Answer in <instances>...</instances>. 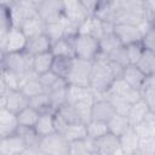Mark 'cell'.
Instances as JSON below:
<instances>
[{
    "instance_id": "cell-49",
    "label": "cell",
    "mask_w": 155,
    "mask_h": 155,
    "mask_svg": "<svg viewBox=\"0 0 155 155\" xmlns=\"http://www.w3.org/2000/svg\"><path fill=\"white\" fill-rule=\"evenodd\" d=\"M8 93V90L4 82V79H2V75H1V71H0V96H6Z\"/></svg>"
},
{
    "instance_id": "cell-16",
    "label": "cell",
    "mask_w": 155,
    "mask_h": 155,
    "mask_svg": "<svg viewBox=\"0 0 155 155\" xmlns=\"http://www.w3.org/2000/svg\"><path fill=\"white\" fill-rule=\"evenodd\" d=\"M121 79L132 88L139 91V88L142 87L144 80L147 79V76L136 67V65H127L124 68L122 74H121Z\"/></svg>"
},
{
    "instance_id": "cell-34",
    "label": "cell",
    "mask_w": 155,
    "mask_h": 155,
    "mask_svg": "<svg viewBox=\"0 0 155 155\" xmlns=\"http://www.w3.org/2000/svg\"><path fill=\"white\" fill-rule=\"evenodd\" d=\"M16 133L21 137V139L24 142L27 148H35L39 149V143H40V137L35 132L33 127H22L18 126Z\"/></svg>"
},
{
    "instance_id": "cell-32",
    "label": "cell",
    "mask_w": 155,
    "mask_h": 155,
    "mask_svg": "<svg viewBox=\"0 0 155 155\" xmlns=\"http://www.w3.org/2000/svg\"><path fill=\"white\" fill-rule=\"evenodd\" d=\"M52 62H53V56H52L51 52L40 53V54H36V56L33 57L31 68L35 71V74L42 75V74L51 70Z\"/></svg>"
},
{
    "instance_id": "cell-27",
    "label": "cell",
    "mask_w": 155,
    "mask_h": 155,
    "mask_svg": "<svg viewBox=\"0 0 155 155\" xmlns=\"http://www.w3.org/2000/svg\"><path fill=\"white\" fill-rule=\"evenodd\" d=\"M138 143H139V138L134 133L132 127L119 137L120 149L122 150L124 155H132L136 150H138Z\"/></svg>"
},
{
    "instance_id": "cell-4",
    "label": "cell",
    "mask_w": 155,
    "mask_h": 155,
    "mask_svg": "<svg viewBox=\"0 0 155 155\" xmlns=\"http://www.w3.org/2000/svg\"><path fill=\"white\" fill-rule=\"evenodd\" d=\"M69 142L63 137L62 133L53 132L48 136L40 138L39 150L48 155H68Z\"/></svg>"
},
{
    "instance_id": "cell-47",
    "label": "cell",
    "mask_w": 155,
    "mask_h": 155,
    "mask_svg": "<svg viewBox=\"0 0 155 155\" xmlns=\"http://www.w3.org/2000/svg\"><path fill=\"white\" fill-rule=\"evenodd\" d=\"M143 11L144 17L148 22L155 24V1L154 0H143Z\"/></svg>"
},
{
    "instance_id": "cell-1",
    "label": "cell",
    "mask_w": 155,
    "mask_h": 155,
    "mask_svg": "<svg viewBox=\"0 0 155 155\" xmlns=\"http://www.w3.org/2000/svg\"><path fill=\"white\" fill-rule=\"evenodd\" d=\"M71 41L74 48V57L78 59L92 62L99 53V42L92 36L75 34L71 38Z\"/></svg>"
},
{
    "instance_id": "cell-52",
    "label": "cell",
    "mask_w": 155,
    "mask_h": 155,
    "mask_svg": "<svg viewBox=\"0 0 155 155\" xmlns=\"http://www.w3.org/2000/svg\"><path fill=\"white\" fill-rule=\"evenodd\" d=\"M132 155H155V154H149V153H145V151H142V150H136Z\"/></svg>"
},
{
    "instance_id": "cell-41",
    "label": "cell",
    "mask_w": 155,
    "mask_h": 155,
    "mask_svg": "<svg viewBox=\"0 0 155 155\" xmlns=\"http://www.w3.org/2000/svg\"><path fill=\"white\" fill-rule=\"evenodd\" d=\"M107 56H108L109 61H111L113 63H115V64H117V65H120V67H122V68L130 65V64H128V58H127L126 47L122 46V45L119 46V47H116L115 50H113V51H111L109 54H107Z\"/></svg>"
},
{
    "instance_id": "cell-48",
    "label": "cell",
    "mask_w": 155,
    "mask_h": 155,
    "mask_svg": "<svg viewBox=\"0 0 155 155\" xmlns=\"http://www.w3.org/2000/svg\"><path fill=\"white\" fill-rule=\"evenodd\" d=\"M138 149L149 154H155V137H148L139 139Z\"/></svg>"
},
{
    "instance_id": "cell-30",
    "label": "cell",
    "mask_w": 155,
    "mask_h": 155,
    "mask_svg": "<svg viewBox=\"0 0 155 155\" xmlns=\"http://www.w3.org/2000/svg\"><path fill=\"white\" fill-rule=\"evenodd\" d=\"M93 147L97 153H108V151H114L120 148L119 144V138L113 136L111 133H107L102 136L101 138L93 140Z\"/></svg>"
},
{
    "instance_id": "cell-36",
    "label": "cell",
    "mask_w": 155,
    "mask_h": 155,
    "mask_svg": "<svg viewBox=\"0 0 155 155\" xmlns=\"http://www.w3.org/2000/svg\"><path fill=\"white\" fill-rule=\"evenodd\" d=\"M102 97H104L111 104V107L114 108V110H115L116 114H120V115H125L126 116V114H127V111H128V109L131 107V103L128 101H126L121 96H117V94L111 93V92H107Z\"/></svg>"
},
{
    "instance_id": "cell-28",
    "label": "cell",
    "mask_w": 155,
    "mask_h": 155,
    "mask_svg": "<svg viewBox=\"0 0 155 155\" xmlns=\"http://www.w3.org/2000/svg\"><path fill=\"white\" fill-rule=\"evenodd\" d=\"M74 58H68V57H53V62L51 65V70L54 75L58 78L67 80L68 75L70 74L71 67H73Z\"/></svg>"
},
{
    "instance_id": "cell-5",
    "label": "cell",
    "mask_w": 155,
    "mask_h": 155,
    "mask_svg": "<svg viewBox=\"0 0 155 155\" xmlns=\"http://www.w3.org/2000/svg\"><path fill=\"white\" fill-rule=\"evenodd\" d=\"M38 16L45 24L56 23L63 19V1L38 0Z\"/></svg>"
},
{
    "instance_id": "cell-8",
    "label": "cell",
    "mask_w": 155,
    "mask_h": 155,
    "mask_svg": "<svg viewBox=\"0 0 155 155\" xmlns=\"http://www.w3.org/2000/svg\"><path fill=\"white\" fill-rule=\"evenodd\" d=\"M114 34L119 39L122 46H127L134 42H139L142 39V33L138 27L127 24H114Z\"/></svg>"
},
{
    "instance_id": "cell-26",
    "label": "cell",
    "mask_w": 155,
    "mask_h": 155,
    "mask_svg": "<svg viewBox=\"0 0 155 155\" xmlns=\"http://www.w3.org/2000/svg\"><path fill=\"white\" fill-rule=\"evenodd\" d=\"M107 126H108L109 133H111L113 136H115L117 138L131 128V124H130L128 119L125 115H120V114H115L107 122Z\"/></svg>"
},
{
    "instance_id": "cell-18",
    "label": "cell",
    "mask_w": 155,
    "mask_h": 155,
    "mask_svg": "<svg viewBox=\"0 0 155 155\" xmlns=\"http://www.w3.org/2000/svg\"><path fill=\"white\" fill-rule=\"evenodd\" d=\"M132 130L139 139L155 137V111H149L142 122L132 126Z\"/></svg>"
},
{
    "instance_id": "cell-39",
    "label": "cell",
    "mask_w": 155,
    "mask_h": 155,
    "mask_svg": "<svg viewBox=\"0 0 155 155\" xmlns=\"http://www.w3.org/2000/svg\"><path fill=\"white\" fill-rule=\"evenodd\" d=\"M67 125H70V124H76V122H81L80 119H79V115L75 110V108L69 104V103H65L63 104L62 107H59L56 111H54Z\"/></svg>"
},
{
    "instance_id": "cell-37",
    "label": "cell",
    "mask_w": 155,
    "mask_h": 155,
    "mask_svg": "<svg viewBox=\"0 0 155 155\" xmlns=\"http://www.w3.org/2000/svg\"><path fill=\"white\" fill-rule=\"evenodd\" d=\"M92 151H94L93 140L86 138L84 140L70 143L68 155H91Z\"/></svg>"
},
{
    "instance_id": "cell-17",
    "label": "cell",
    "mask_w": 155,
    "mask_h": 155,
    "mask_svg": "<svg viewBox=\"0 0 155 155\" xmlns=\"http://www.w3.org/2000/svg\"><path fill=\"white\" fill-rule=\"evenodd\" d=\"M29 105V98L19 90L10 91L6 94V109L13 114L19 113L22 109Z\"/></svg>"
},
{
    "instance_id": "cell-43",
    "label": "cell",
    "mask_w": 155,
    "mask_h": 155,
    "mask_svg": "<svg viewBox=\"0 0 155 155\" xmlns=\"http://www.w3.org/2000/svg\"><path fill=\"white\" fill-rule=\"evenodd\" d=\"M67 87L68 86L62 87V88H58V90L52 91V92L48 93L53 111H56L59 107H62L63 104L67 103Z\"/></svg>"
},
{
    "instance_id": "cell-9",
    "label": "cell",
    "mask_w": 155,
    "mask_h": 155,
    "mask_svg": "<svg viewBox=\"0 0 155 155\" xmlns=\"http://www.w3.org/2000/svg\"><path fill=\"white\" fill-rule=\"evenodd\" d=\"M115 114L114 108L104 97H98L94 99L91 108V120L108 122Z\"/></svg>"
},
{
    "instance_id": "cell-23",
    "label": "cell",
    "mask_w": 155,
    "mask_h": 155,
    "mask_svg": "<svg viewBox=\"0 0 155 155\" xmlns=\"http://www.w3.org/2000/svg\"><path fill=\"white\" fill-rule=\"evenodd\" d=\"M71 38H63V39H59L57 41H53L51 44V50H50L52 56L53 57L75 58L74 57V48H73Z\"/></svg>"
},
{
    "instance_id": "cell-14",
    "label": "cell",
    "mask_w": 155,
    "mask_h": 155,
    "mask_svg": "<svg viewBox=\"0 0 155 155\" xmlns=\"http://www.w3.org/2000/svg\"><path fill=\"white\" fill-rule=\"evenodd\" d=\"M51 44H52L51 40L45 34H40V35L27 39V45H25L24 52H27L31 57H34L36 54H40V53L50 52Z\"/></svg>"
},
{
    "instance_id": "cell-42",
    "label": "cell",
    "mask_w": 155,
    "mask_h": 155,
    "mask_svg": "<svg viewBox=\"0 0 155 155\" xmlns=\"http://www.w3.org/2000/svg\"><path fill=\"white\" fill-rule=\"evenodd\" d=\"M12 28V19L7 1H0V30L8 31Z\"/></svg>"
},
{
    "instance_id": "cell-3",
    "label": "cell",
    "mask_w": 155,
    "mask_h": 155,
    "mask_svg": "<svg viewBox=\"0 0 155 155\" xmlns=\"http://www.w3.org/2000/svg\"><path fill=\"white\" fill-rule=\"evenodd\" d=\"M91 15L86 10L82 0H68L63 1V18L76 29L80 24Z\"/></svg>"
},
{
    "instance_id": "cell-40",
    "label": "cell",
    "mask_w": 155,
    "mask_h": 155,
    "mask_svg": "<svg viewBox=\"0 0 155 155\" xmlns=\"http://www.w3.org/2000/svg\"><path fill=\"white\" fill-rule=\"evenodd\" d=\"M98 42H99V52H102L104 54H109L113 50L121 46V44H120L119 39L115 36L114 31L111 34H107V35L102 36L98 40Z\"/></svg>"
},
{
    "instance_id": "cell-44",
    "label": "cell",
    "mask_w": 155,
    "mask_h": 155,
    "mask_svg": "<svg viewBox=\"0 0 155 155\" xmlns=\"http://www.w3.org/2000/svg\"><path fill=\"white\" fill-rule=\"evenodd\" d=\"M125 47H126V52H127L128 64L130 65H134L138 62V59L140 58V56H142V53L144 51V47L142 46L140 41L139 42L131 44V45H127Z\"/></svg>"
},
{
    "instance_id": "cell-38",
    "label": "cell",
    "mask_w": 155,
    "mask_h": 155,
    "mask_svg": "<svg viewBox=\"0 0 155 155\" xmlns=\"http://www.w3.org/2000/svg\"><path fill=\"white\" fill-rule=\"evenodd\" d=\"M86 133H87V138L91 140H96V139L101 138L102 136L109 133L107 122L91 120L90 122L86 124Z\"/></svg>"
},
{
    "instance_id": "cell-10",
    "label": "cell",
    "mask_w": 155,
    "mask_h": 155,
    "mask_svg": "<svg viewBox=\"0 0 155 155\" xmlns=\"http://www.w3.org/2000/svg\"><path fill=\"white\" fill-rule=\"evenodd\" d=\"M96 96L93 91L87 86H74L68 85L67 87V103L76 104L81 102H93Z\"/></svg>"
},
{
    "instance_id": "cell-45",
    "label": "cell",
    "mask_w": 155,
    "mask_h": 155,
    "mask_svg": "<svg viewBox=\"0 0 155 155\" xmlns=\"http://www.w3.org/2000/svg\"><path fill=\"white\" fill-rule=\"evenodd\" d=\"M0 71H1L4 82H5L8 92L19 90V85H21V80H22L21 76H18V75H16V74H13L11 71H7L5 69H0Z\"/></svg>"
},
{
    "instance_id": "cell-12",
    "label": "cell",
    "mask_w": 155,
    "mask_h": 155,
    "mask_svg": "<svg viewBox=\"0 0 155 155\" xmlns=\"http://www.w3.org/2000/svg\"><path fill=\"white\" fill-rule=\"evenodd\" d=\"M25 149L24 142L17 133L2 137L0 140V155H18Z\"/></svg>"
},
{
    "instance_id": "cell-21",
    "label": "cell",
    "mask_w": 155,
    "mask_h": 155,
    "mask_svg": "<svg viewBox=\"0 0 155 155\" xmlns=\"http://www.w3.org/2000/svg\"><path fill=\"white\" fill-rule=\"evenodd\" d=\"M154 79H155V75L147 76L142 87L139 88L140 99L153 111H155V80Z\"/></svg>"
},
{
    "instance_id": "cell-51",
    "label": "cell",
    "mask_w": 155,
    "mask_h": 155,
    "mask_svg": "<svg viewBox=\"0 0 155 155\" xmlns=\"http://www.w3.org/2000/svg\"><path fill=\"white\" fill-rule=\"evenodd\" d=\"M6 108V96H0V110Z\"/></svg>"
},
{
    "instance_id": "cell-22",
    "label": "cell",
    "mask_w": 155,
    "mask_h": 155,
    "mask_svg": "<svg viewBox=\"0 0 155 155\" xmlns=\"http://www.w3.org/2000/svg\"><path fill=\"white\" fill-rule=\"evenodd\" d=\"M149 111H153V110H150L149 107L142 99L132 103L130 109H128V111H127V114H126V117L128 119V121L131 124V127L137 125V124H139V122H142L145 119V115Z\"/></svg>"
},
{
    "instance_id": "cell-2",
    "label": "cell",
    "mask_w": 155,
    "mask_h": 155,
    "mask_svg": "<svg viewBox=\"0 0 155 155\" xmlns=\"http://www.w3.org/2000/svg\"><path fill=\"white\" fill-rule=\"evenodd\" d=\"M31 62L33 57L24 51L18 53H5L0 69H5L22 78L24 74L33 70Z\"/></svg>"
},
{
    "instance_id": "cell-33",
    "label": "cell",
    "mask_w": 155,
    "mask_h": 155,
    "mask_svg": "<svg viewBox=\"0 0 155 155\" xmlns=\"http://www.w3.org/2000/svg\"><path fill=\"white\" fill-rule=\"evenodd\" d=\"M39 115L40 113L38 110L28 105L27 108L22 109L19 113L16 114L17 124L18 126H22V127H34L39 119Z\"/></svg>"
},
{
    "instance_id": "cell-31",
    "label": "cell",
    "mask_w": 155,
    "mask_h": 155,
    "mask_svg": "<svg viewBox=\"0 0 155 155\" xmlns=\"http://www.w3.org/2000/svg\"><path fill=\"white\" fill-rule=\"evenodd\" d=\"M63 137L69 142H78V140H84L87 138L86 133V124L82 122H76V124H70L65 127L63 131Z\"/></svg>"
},
{
    "instance_id": "cell-55",
    "label": "cell",
    "mask_w": 155,
    "mask_h": 155,
    "mask_svg": "<svg viewBox=\"0 0 155 155\" xmlns=\"http://www.w3.org/2000/svg\"><path fill=\"white\" fill-rule=\"evenodd\" d=\"M91 155H98V153L94 150V151H92V153H91Z\"/></svg>"
},
{
    "instance_id": "cell-6",
    "label": "cell",
    "mask_w": 155,
    "mask_h": 155,
    "mask_svg": "<svg viewBox=\"0 0 155 155\" xmlns=\"http://www.w3.org/2000/svg\"><path fill=\"white\" fill-rule=\"evenodd\" d=\"M92 70V62L74 58L70 74L67 78L68 85L74 86H87L90 85V76Z\"/></svg>"
},
{
    "instance_id": "cell-46",
    "label": "cell",
    "mask_w": 155,
    "mask_h": 155,
    "mask_svg": "<svg viewBox=\"0 0 155 155\" xmlns=\"http://www.w3.org/2000/svg\"><path fill=\"white\" fill-rule=\"evenodd\" d=\"M140 44L144 47V50L154 51L155 52V25L148 29L140 39Z\"/></svg>"
},
{
    "instance_id": "cell-20",
    "label": "cell",
    "mask_w": 155,
    "mask_h": 155,
    "mask_svg": "<svg viewBox=\"0 0 155 155\" xmlns=\"http://www.w3.org/2000/svg\"><path fill=\"white\" fill-rule=\"evenodd\" d=\"M19 29L27 36V39H29V38L44 34V31H45V23L40 19L39 16H34V17L24 19L22 22V24L19 25Z\"/></svg>"
},
{
    "instance_id": "cell-35",
    "label": "cell",
    "mask_w": 155,
    "mask_h": 155,
    "mask_svg": "<svg viewBox=\"0 0 155 155\" xmlns=\"http://www.w3.org/2000/svg\"><path fill=\"white\" fill-rule=\"evenodd\" d=\"M29 107L34 108L40 114L41 113H54L52 109V105H51L50 96H48V93H45V92H41V93L31 97L29 99Z\"/></svg>"
},
{
    "instance_id": "cell-53",
    "label": "cell",
    "mask_w": 155,
    "mask_h": 155,
    "mask_svg": "<svg viewBox=\"0 0 155 155\" xmlns=\"http://www.w3.org/2000/svg\"><path fill=\"white\" fill-rule=\"evenodd\" d=\"M4 57H5V51H4L2 47H0V65H1V63H2Z\"/></svg>"
},
{
    "instance_id": "cell-54",
    "label": "cell",
    "mask_w": 155,
    "mask_h": 155,
    "mask_svg": "<svg viewBox=\"0 0 155 155\" xmlns=\"http://www.w3.org/2000/svg\"><path fill=\"white\" fill-rule=\"evenodd\" d=\"M36 155H48V154H46V153H44V151H41V150H38Z\"/></svg>"
},
{
    "instance_id": "cell-19",
    "label": "cell",
    "mask_w": 155,
    "mask_h": 155,
    "mask_svg": "<svg viewBox=\"0 0 155 155\" xmlns=\"http://www.w3.org/2000/svg\"><path fill=\"white\" fill-rule=\"evenodd\" d=\"M18 127L16 114L11 113L10 110L1 109L0 110V136L1 137H7L13 133H16Z\"/></svg>"
},
{
    "instance_id": "cell-56",
    "label": "cell",
    "mask_w": 155,
    "mask_h": 155,
    "mask_svg": "<svg viewBox=\"0 0 155 155\" xmlns=\"http://www.w3.org/2000/svg\"><path fill=\"white\" fill-rule=\"evenodd\" d=\"M1 138H2V137H1V136H0V140H1Z\"/></svg>"
},
{
    "instance_id": "cell-11",
    "label": "cell",
    "mask_w": 155,
    "mask_h": 155,
    "mask_svg": "<svg viewBox=\"0 0 155 155\" xmlns=\"http://www.w3.org/2000/svg\"><path fill=\"white\" fill-rule=\"evenodd\" d=\"M19 91L22 93H24L29 99L31 97L44 92L42 87L40 85V81H39V75L35 74L34 70H30V71H28L27 74H24L22 76L21 85H19Z\"/></svg>"
},
{
    "instance_id": "cell-7",
    "label": "cell",
    "mask_w": 155,
    "mask_h": 155,
    "mask_svg": "<svg viewBox=\"0 0 155 155\" xmlns=\"http://www.w3.org/2000/svg\"><path fill=\"white\" fill-rule=\"evenodd\" d=\"M25 45H27V36L22 33L19 28L12 27L6 34L5 45H4L5 53L23 52L25 50Z\"/></svg>"
},
{
    "instance_id": "cell-50",
    "label": "cell",
    "mask_w": 155,
    "mask_h": 155,
    "mask_svg": "<svg viewBox=\"0 0 155 155\" xmlns=\"http://www.w3.org/2000/svg\"><path fill=\"white\" fill-rule=\"evenodd\" d=\"M98 155H124V153H122V150L119 148V149H116V150H114V151H108V153H98Z\"/></svg>"
},
{
    "instance_id": "cell-25",
    "label": "cell",
    "mask_w": 155,
    "mask_h": 155,
    "mask_svg": "<svg viewBox=\"0 0 155 155\" xmlns=\"http://www.w3.org/2000/svg\"><path fill=\"white\" fill-rule=\"evenodd\" d=\"M53 114L54 113H41L39 115V119H38V121L33 128L35 130V132L38 133V136L40 138L56 132L54 131Z\"/></svg>"
},
{
    "instance_id": "cell-24",
    "label": "cell",
    "mask_w": 155,
    "mask_h": 155,
    "mask_svg": "<svg viewBox=\"0 0 155 155\" xmlns=\"http://www.w3.org/2000/svg\"><path fill=\"white\" fill-rule=\"evenodd\" d=\"M39 81H40V85H41L42 91L45 93H50L52 91H56L58 88L68 86L65 80L58 78L52 71H47V73H45L42 75H39Z\"/></svg>"
},
{
    "instance_id": "cell-13",
    "label": "cell",
    "mask_w": 155,
    "mask_h": 155,
    "mask_svg": "<svg viewBox=\"0 0 155 155\" xmlns=\"http://www.w3.org/2000/svg\"><path fill=\"white\" fill-rule=\"evenodd\" d=\"M76 34L88 35V36H92V38L99 40L104 35L103 22L101 19H98L96 16H90L80 24Z\"/></svg>"
},
{
    "instance_id": "cell-29",
    "label": "cell",
    "mask_w": 155,
    "mask_h": 155,
    "mask_svg": "<svg viewBox=\"0 0 155 155\" xmlns=\"http://www.w3.org/2000/svg\"><path fill=\"white\" fill-rule=\"evenodd\" d=\"M145 76L155 75V52L144 50L138 62L134 64Z\"/></svg>"
},
{
    "instance_id": "cell-15",
    "label": "cell",
    "mask_w": 155,
    "mask_h": 155,
    "mask_svg": "<svg viewBox=\"0 0 155 155\" xmlns=\"http://www.w3.org/2000/svg\"><path fill=\"white\" fill-rule=\"evenodd\" d=\"M108 92H111V93H115L117 96H121L122 98L128 101L131 104L140 99L139 91H137V90L132 88L131 86H128L121 78H117V79L114 80V82L111 84V86L108 90Z\"/></svg>"
}]
</instances>
